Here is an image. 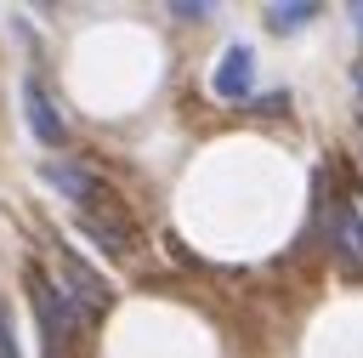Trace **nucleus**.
Listing matches in <instances>:
<instances>
[{
	"label": "nucleus",
	"mask_w": 363,
	"mask_h": 358,
	"mask_svg": "<svg viewBox=\"0 0 363 358\" xmlns=\"http://www.w3.org/2000/svg\"><path fill=\"white\" fill-rule=\"evenodd\" d=\"M23 114H28V131H34V142H45V148H57L62 136H68V125H62V114H57V102L45 97V85L28 74L23 80Z\"/></svg>",
	"instance_id": "6"
},
{
	"label": "nucleus",
	"mask_w": 363,
	"mask_h": 358,
	"mask_svg": "<svg viewBox=\"0 0 363 358\" xmlns=\"http://www.w3.org/2000/svg\"><path fill=\"white\" fill-rule=\"evenodd\" d=\"M57 290L85 313V318H96V313H108L113 307V284L96 273V267H85L74 250H62V273H57Z\"/></svg>",
	"instance_id": "4"
},
{
	"label": "nucleus",
	"mask_w": 363,
	"mask_h": 358,
	"mask_svg": "<svg viewBox=\"0 0 363 358\" xmlns=\"http://www.w3.org/2000/svg\"><path fill=\"white\" fill-rule=\"evenodd\" d=\"M170 17H210V6H204V0H176Z\"/></svg>",
	"instance_id": "8"
},
{
	"label": "nucleus",
	"mask_w": 363,
	"mask_h": 358,
	"mask_svg": "<svg viewBox=\"0 0 363 358\" xmlns=\"http://www.w3.org/2000/svg\"><path fill=\"white\" fill-rule=\"evenodd\" d=\"M23 290H28V307H34V324H40V352H45V358H68L85 313H79V307L57 290V278H51L45 267H34V261L23 267Z\"/></svg>",
	"instance_id": "2"
},
{
	"label": "nucleus",
	"mask_w": 363,
	"mask_h": 358,
	"mask_svg": "<svg viewBox=\"0 0 363 358\" xmlns=\"http://www.w3.org/2000/svg\"><path fill=\"white\" fill-rule=\"evenodd\" d=\"M318 17V6L312 0H278V6H267V23L278 28V34H295L301 23H312Z\"/></svg>",
	"instance_id": "7"
},
{
	"label": "nucleus",
	"mask_w": 363,
	"mask_h": 358,
	"mask_svg": "<svg viewBox=\"0 0 363 358\" xmlns=\"http://www.w3.org/2000/svg\"><path fill=\"white\" fill-rule=\"evenodd\" d=\"M352 17H357V34H363V0H357V6H352Z\"/></svg>",
	"instance_id": "10"
},
{
	"label": "nucleus",
	"mask_w": 363,
	"mask_h": 358,
	"mask_svg": "<svg viewBox=\"0 0 363 358\" xmlns=\"http://www.w3.org/2000/svg\"><path fill=\"white\" fill-rule=\"evenodd\" d=\"M323 233H329V250H335V267L346 278H363V193H340L323 205Z\"/></svg>",
	"instance_id": "3"
},
{
	"label": "nucleus",
	"mask_w": 363,
	"mask_h": 358,
	"mask_svg": "<svg viewBox=\"0 0 363 358\" xmlns=\"http://www.w3.org/2000/svg\"><path fill=\"white\" fill-rule=\"evenodd\" d=\"M0 358H17V341H11V318H6V307H0Z\"/></svg>",
	"instance_id": "9"
},
{
	"label": "nucleus",
	"mask_w": 363,
	"mask_h": 358,
	"mask_svg": "<svg viewBox=\"0 0 363 358\" xmlns=\"http://www.w3.org/2000/svg\"><path fill=\"white\" fill-rule=\"evenodd\" d=\"M250 85H255V51L250 45H227L221 63H216V74H210V91L227 97V102H238V97H250Z\"/></svg>",
	"instance_id": "5"
},
{
	"label": "nucleus",
	"mask_w": 363,
	"mask_h": 358,
	"mask_svg": "<svg viewBox=\"0 0 363 358\" xmlns=\"http://www.w3.org/2000/svg\"><path fill=\"white\" fill-rule=\"evenodd\" d=\"M40 176L79 210V233H85V239H96L108 256H130V250H136V227H130L125 199H119V188H113L108 176H96V170L79 165V159H45Z\"/></svg>",
	"instance_id": "1"
}]
</instances>
